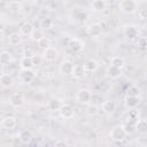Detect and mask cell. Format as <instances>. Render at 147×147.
I'll return each mask as SVG.
<instances>
[{"instance_id": "cell-1", "label": "cell", "mask_w": 147, "mask_h": 147, "mask_svg": "<svg viewBox=\"0 0 147 147\" xmlns=\"http://www.w3.org/2000/svg\"><path fill=\"white\" fill-rule=\"evenodd\" d=\"M109 136H110L111 140L119 142V141H123V140L125 139V137H126V131H125V129H124L123 125H115V126L111 127Z\"/></svg>"}, {"instance_id": "cell-2", "label": "cell", "mask_w": 147, "mask_h": 147, "mask_svg": "<svg viewBox=\"0 0 147 147\" xmlns=\"http://www.w3.org/2000/svg\"><path fill=\"white\" fill-rule=\"evenodd\" d=\"M118 7L124 14H133L137 10V2L136 0H121Z\"/></svg>"}, {"instance_id": "cell-3", "label": "cell", "mask_w": 147, "mask_h": 147, "mask_svg": "<svg viewBox=\"0 0 147 147\" xmlns=\"http://www.w3.org/2000/svg\"><path fill=\"white\" fill-rule=\"evenodd\" d=\"M34 72L31 70V69H28V70H24L22 69L20 72H18V80L22 83V84H30L33 79H34Z\"/></svg>"}, {"instance_id": "cell-4", "label": "cell", "mask_w": 147, "mask_h": 147, "mask_svg": "<svg viewBox=\"0 0 147 147\" xmlns=\"http://www.w3.org/2000/svg\"><path fill=\"white\" fill-rule=\"evenodd\" d=\"M123 33L127 40H136L139 37V29L134 25H126L123 29Z\"/></svg>"}, {"instance_id": "cell-5", "label": "cell", "mask_w": 147, "mask_h": 147, "mask_svg": "<svg viewBox=\"0 0 147 147\" xmlns=\"http://www.w3.org/2000/svg\"><path fill=\"white\" fill-rule=\"evenodd\" d=\"M76 98L80 103L87 105L92 99V93L87 88H80V90H78V92L76 94Z\"/></svg>"}, {"instance_id": "cell-6", "label": "cell", "mask_w": 147, "mask_h": 147, "mask_svg": "<svg viewBox=\"0 0 147 147\" xmlns=\"http://www.w3.org/2000/svg\"><path fill=\"white\" fill-rule=\"evenodd\" d=\"M84 47V42L78 39V38H70L69 42H68V48L71 53H78L83 49Z\"/></svg>"}, {"instance_id": "cell-7", "label": "cell", "mask_w": 147, "mask_h": 147, "mask_svg": "<svg viewBox=\"0 0 147 147\" xmlns=\"http://www.w3.org/2000/svg\"><path fill=\"white\" fill-rule=\"evenodd\" d=\"M59 111H60L61 117H63L65 119H69L74 116V108L69 103H62L61 107L59 108Z\"/></svg>"}, {"instance_id": "cell-8", "label": "cell", "mask_w": 147, "mask_h": 147, "mask_svg": "<svg viewBox=\"0 0 147 147\" xmlns=\"http://www.w3.org/2000/svg\"><path fill=\"white\" fill-rule=\"evenodd\" d=\"M42 55H44V59H45L46 61L52 62V61H55V60L57 59L59 52H57V49H56L55 47L48 46L47 48L44 49V54H42Z\"/></svg>"}, {"instance_id": "cell-9", "label": "cell", "mask_w": 147, "mask_h": 147, "mask_svg": "<svg viewBox=\"0 0 147 147\" xmlns=\"http://www.w3.org/2000/svg\"><path fill=\"white\" fill-rule=\"evenodd\" d=\"M86 32L90 37H99L102 32V28L99 23H92L87 26L86 29Z\"/></svg>"}, {"instance_id": "cell-10", "label": "cell", "mask_w": 147, "mask_h": 147, "mask_svg": "<svg viewBox=\"0 0 147 147\" xmlns=\"http://www.w3.org/2000/svg\"><path fill=\"white\" fill-rule=\"evenodd\" d=\"M72 69H74V63L69 60H65L60 64V72L63 76H70L72 72Z\"/></svg>"}, {"instance_id": "cell-11", "label": "cell", "mask_w": 147, "mask_h": 147, "mask_svg": "<svg viewBox=\"0 0 147 147\" xmlns=\"http://www.w3.org/2000/svg\"><path fill=\"white\" fill-rule=\"evenodd\" d=\"M140 100H139V96H136V95H126L125 96V100H124V103L126 106V108L129 109H134L138 105H139Z\"/></svg>"}, {"instance_id": "cell-12", "label": "cell", "mask_w": 147, "mask_h": 147, "mask_svg": "<svg viewBox=\"0 0 147 147\" xmlns=\"http://www.w3.org/2000/svg\"><path fill=\"white\" fill-rule=\"evenodd\" d=\"M18 139H20L21 144L28 145L32 140V132L30 130H21L18 133Z\"/></svg>"}, {"instance_id": "cell-13", "label": "cell", "mask_w": 147, "mask_h": 147, "mask_svg": "<svg viewBox=\"0 0 147 147\" xmlns=\"http://www.w3.org/2000/svg\"><path fill=\"white\" fill-rule=\"evenodd\" d=\"M9 103L13 106V107H21L23 103H24V98L22 94L20 93H13L10 96H9Z\"/></svg>"}, {"instance_id": "cell-14", "label": "cell", "mask_w": 147, "mask_h": 147, "mask_svg": "<svg viewBox=\"0 0 147 147\" xmlns=\"http://www.w3.org/2000/svg\"><path fill=\"white\" fill-rule=\"evenodd\" d=\"M33 29H34L33 24L25 21L20 25V33H21V36H30L31 32L33 31Z\"/></svg>"}, {"instance_id": "cell-15", "label": "cell", "mask_w": 147, "mask_h": 147, "mask_svg": "<svg viewBox=\"0 0 147 147\" xmlns=\"http://www.w3.org/2000/svg\"><path fill=\"white\" fill-rule=\"evenodd\" d=\"M1 125L7 130H11L16 126V118L13 117V116H6V117L2 118Z\"/></svg>"}, {"instance_id": "cell-16", "label": "cell", "mask_w": 147, "mask_h": 147, "mask_svg": "<svg viewBox=\"0 0 147 147\" xmlns=\"http://www.w3.org/2000/svg\"><path fill=\"white\" fill-rule=\"evenodd\" d=\"M134 130L138 131L140 134H146L147 133V122L146 119H137L134 123Z\"/></svg>"}, {"instance_id": "cell-17", "label": "cell", "mask_w": 147, "mask_h": 147, "mask_svg": "<svg viewBox=\"0 0 147 147\" xmlns=\"http://www.w3.org/2000/svg\"><path fill=\"white\" fill-rule=\"evenodd\" d=\"M83 65H84L86 72H94V71L99 68V63H98V61H95V60H93V59L87 60Z\"/></svg>"}, {"instance_id": "cell-18", "label": "cell", "mask_w": 147, "mask_h": 147, "mask_svg": "<svg viewBox=\"0 0 147 147\" xmlns=\"http://www.w3.org/2000/svg\"><path fill=\"white\" fill-rule=\"evenodd\" d=\"M85 74H86V71H85L84 65H82V64H76V65H75V64H74V69H72L71 75H72L75 78L79 79V78L84 77Z\"/></svg>"}, {"instance_id": "cell-19", "label": "cell", "mask_w": 147, "mask_h": 147, "mask_svg": "<svg viewBox=\"0 0 147 147\" xmlns=\"http://www.w3.org/2000/svg\"><path fill=\"white\" fill-rule=\"evenodd\" d=\"M102 110H103V113L107 114V115L114 114L115 110H116V105H115V102H114V101H105V102L102 103Z\"/></svg>"}, {"instance_id": "cell-20", "label": "cell", "mask_w": 147, "mask_h": 147, "mask_svg": "<svg viewBox=\"0 0 147 147\" xmlns=\"http://www.w3.org/2000/svg\"><path fill=\"white\" fill-rule=\"evenodd\" d=\"M14 84V79L9 74H2L0 76V85L2 87H10Z\"/></svg>"}, {"instance_id": "cell-21", "label": "cell", "mask_w": 147, "mask_h": 147, "mask_svg": "<svg viewBox=\"0 0 147 147\" xmlns=\"http://www.w3.org/2000/svg\"><path fill=\"white\" fill-rule=\"evenodd\" d=\"M106 0H93L91 2V9L94 11H102L106 8Z\"/></svg>"}, {"instance_id": "cell-22", "label": "cell", "mask_w": 147, "mask_h": 147, "mask_svg": "<svg viewBox=\"0 0 147 147\" xmlns=\"http://www.w3.org/2000/svg\"><path fill=\"white\" fill-rule=\"evenodd\" d=\"M20 67L21 69H24V70H28V69H32L34 65H33V62H32V57H28V56H23L20 61Z\"/></svg>"}, {"instance_id": "cell-23", "label": "cell", "mask_w": 147, "mask_h": 147, "mask_svg": "<svg viewBox=\"0 0 147 147\" xmlns=\"http://www.w3.org/2000/svg\"><path fill=\"white\" fill-rule=\"evenodd\" d=\"M107 75H108L110 78L116 79V78L121 77V75H122V69L116 68V67H114V65H109L108 69H107Z\"/></svg>"}, {"instance_id": "cell-24", "label": "cell", "mask_w": 147, "mask_h": 147, "mask_svg": "<svg viewBox=\"0 0 147 147\" xmlns=\"http://www.w3.org/2000/svg\"><path fill=\"white\" fill-rule=\"evenodd\" d=\"M22 8H23V5L20 2V1H10L9 5H8V9L9 11H11L13 14H18L22 11Z\"/></svg>"}, {"instance_id": "cell-25", "label": "cell", "mask_w": 147, "mask_h": 147, "mask_svg": "<svg viewBox=\"0 0 147 147\" xmlns=\"http://www.w3.org/2000/svg\"><path fill=\"white\" fill-rule=\"evenodd\" d=\"M61 101L59 99H51L47 105H46V108L49 110V111H55V110H59V108L61 107Z\"/></svg>"}, {"instance_id": "cell-26", "label": "cell", "mask_w": 147, "mask_h": 147, "mask_svg": "<svg viewBox=\"0 0 147 147\" xmlns=\"http://www.w3.org/2000/svg\"><path fill=\"white\" fill-rule=\"evenodd\" d=\"M124 64H125V60L122 56H113L110 60V65H114L116 68L122 69L124 67Z\"/></svg>"}, {"instance_id": "cell-27", "label": "cell", "mask_w": 147, "mask_h": 147, "mask_svg": "<svg viewBox=\"0 0 147 147\" xmlns=\"http://www.w3.org/2000/svg\"><path fill=\"white\" fill-rule=\"evenodd\" d=\"M10 61H11V54L9 52H7V51L0 52V64L7 65Z\"/></svg>"}, {"instance_id": "cell-28", "label": "cell", "mask_w": 147, "mask_h": 147, "mask_svg": "<svg viewBox=\"0 0 147 147\" xmlns=\"http://www.w3.org/2000/svg\"><path fill=\"white\" fill-rule=\"evenodd\" d=\"M21 40H22L21 33H17V32H14V33H11V34L9 36V38H8V42H9L10 45H13V46H15V45H18V44L21 42Z\"/></svg>"}, {"instance_id": "cell-29", "label": "cell", "mask_w": 147, "mask_h": 147, "mask_svg": "<svg viewBox=\"0 0 147 147\" xmlns=\"http://www.w3.org/2000/svg\"><path fill=\"white\" fill-rule=\"evenodd\" d=\"M30 38L33 40V41H38V40H40L41 38H44V32L40 30V29H33V31L31 32V34H30Z\"/></svg>"}, {"instance_id": "cell-30", "label": "cell", "mask_w": 147, "mask_h": 147, "mask_svg": "<svg viewBox=\"0 0 147 147\" xmlns=\"http://www.w3.org/2000/svg\"><path fill=\"white\" fill-rule=\"evenodd\" d=\"M52 25H53V21L51 18H47V17L41 18V21H40V28L41 29L47 30V29H51Z\"/></svg>"}, {"instance_id": "cell-31", "label": "cell", "mask_w": 147, "mask_h": 147, "mask_svg": "<svg viewBox=\"0 0 147 147\" xmlns=\"http://www.w3.org/2000/svg\"><path fill=\"white\" fill-rule=\"evenodd\" d=\"M86 114H87L90 117L95 116V115L98 114V107H96L95 105H93V103L88 105V106H87V108H86Z\"/></svg>"}, {"instance_id": "cell-32", "label": "cell", "mask_w": 147, "mask_h": 147, "mask_svg": "<svg viewBox=\"0 0 147 147\" xmlns=\"http://www.w3.org/2000/svg\"><path fill=\"white\" fill-rule=\"evenodd\" d=\"M37 45H38V47L39 48H41V49H45V48H47L48 46H49V40L47 39V38H41L40 40H38L37 41Z\"/></svg>"}, {"instance_id": "cell-33", "label": "cell", "mask_w": 147, "mask_h": 147, "mask_svg": "<svg viewBox=\"0 0 147 147\" xmlns=\"http://www.w3.org/2000/svg\"><path fill=\"white\" fill-rule=\"evenodd\" d=\"M75 17H76V21H77V22L83 23V22H85V21L87 20V14H86L85 11H78Z\"/></svg>"}, {"instance_id": "cell-34", "label": "cell", "mask_w": 147, "mask_h": 147, "mask_svg": "<svg viewBox=\"0 0 147 147\" xmlns=\"http://www.w3.org/2000/svg\"><path fill=\"white\" fill-rule=\"evenodd\" d=\"M137 39H138V41H137V46H138V48H140V49H145L146 46H147V44H146V38H145V37H138Z\"/></svg>"}, {"instance_id": "cell-35", "label": "cell", "mask_w": 147, "mask_h": 147, "mask_svg": "<svg viewBox=\"0 0 147 147\" xmlns=\"http://www.w3.org/2000/svg\"><path fill=\"white\" fill-rule=\"evenodd\" d=\"M127 94H129V95H136V96H139V94H140V90H139L137 86H131V87L127 90Z\"/></svg>"}, {"instance_id": "cell-36", "label": "cell", "mask_w": 147, "mask_h": 147, "mask_svg": "<svg viewBox=\"0 0 147 147\" xmlns=\"http://www.w3.org/2000/svg\"><path fill=\"white\" fill-rule=\"evenodd\" d=\"M138 16H139L140 20H146V18H147V9H146L145 7L141 8V9L138 11Z\"/></svg>"}, {"instance_id": "cell-37", "label": "cell", "mask_w": 147, "mask_h": 147, "mask_svg": "<svg viewBox=\"0 0 147 147\" xmlns=\"http://www.w3.org/2000/svg\"><path fill=\"white\" fill-rule=\"evenodd\" d=\"M23 55H24V56H28V57H32V56L34 55V53H33L30 48H28V49L25 48V49H24V52H23Z\"/></svg>"}, {"instance_id": "cell-38", "label": "cell", "mask_w": 147, "mask_h": 147, "mask_svg": "<svg viewBox=\"0 0 147 147\" xmlns=\"http://www.w3.org/2000/svg\"><path fill=\"white\" fill-rule=\"evenodd\" d=\"M55 146H67V142H64V141H56L55 142Z\"/></svg>"}, {"instance_id": "cell-39", "label": "cell", "mask_w": 147, "mask_h": 147, "mask_svg": "<svg viewBox=\"0 0 147 147\" xmlns=\"http://www.w3.org/2000/svg\"><path fill=\"white\" fill-rule=\"evenodd\" d=\"M2 38H3V31H2L1 29H0V40H1Z\"/></svg>"}]
</instances>
